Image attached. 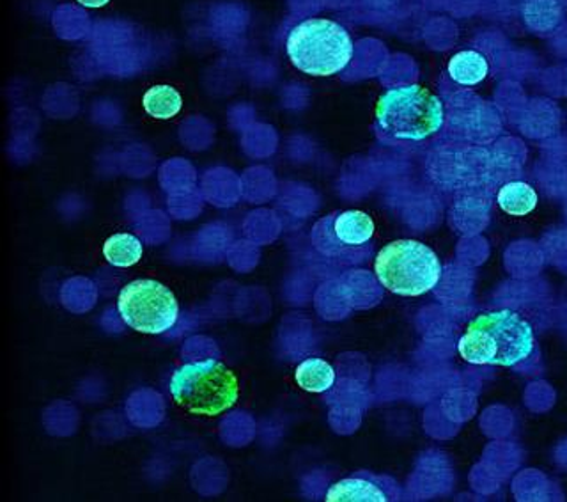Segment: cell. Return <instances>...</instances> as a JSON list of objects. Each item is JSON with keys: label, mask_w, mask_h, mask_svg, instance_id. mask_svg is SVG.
Returning a JSON list of instances; mask_svg holds the SVG:
<instances>
[{"label": "cell", "mask_w": 567, "mask_h": 502, "mask_svg": "<svg viewBox=\"0 0 567 502\" xmlns=\"http://www.w3.org/2000/svg\"><path fill=\"white\" fill-rule=\"evenodd\" d=\"M536 345L532 325L511 309L489 311L470 321L465 336L457 342L460 356L475 366L519 365Z\"/></svg>", "instance_id": "1"}, {"label": "cell", "mask_w": 567, "mask_h": 502, "mask_svg": "<svg viewBox=\"0 0 567 502\" xmlns=\"http://www.w3.org/2000/svg\"><path fill=\"white\" fill-rule=\"evenodd\" d=\"M442 100L422 85L386 91L377 105V129L392 143H422L443 126Z\"/></svg>", "instance_id": "2"}, {"label": "cell", "mask_w": 567, "mask_h": 502, "mask_svg": "<svg viewBox=\"0 0 567 502\" xmlns=\"http://www.w3.org/2000/svg\"><path fill=\"white\" fill-rule=\"evenodd\" d=\"M288 55L292 66L306 75L332 76L353 59V41L341 23L310 19L289 32Z\"/></svg>", "instance_id": "3"}, {"label": "cell", "mask_w": 567, "mask_h": 502, "mask_svg": "<svg viewBox=\"0 0 567 502\" xmlns=\"http://www.w3.org/2000/svg\"><path fill=\"white\" fill-rule=\"evenodd\" d=\"M171 395L186 412L215 418L238 400V380L218 360H200L174 371Z\"/></svg>", "instance_id": "4"}, {"label": "cell", "mask_w": 567, "mask_h": 502, "mask_svg": "<svg viewBox=\"0 0 567 502\" xmlns=\"http://www.w3.org/2000/svg\"><path fill=\"white\" fill-rule=\"evenodd\" d=\"M374 272L381 285L392 294L419 297L439 285L442 263L422 242L395 240L378 253Z\"/></svg>", "instance_id": "5"}, {"label": "cell", "mask_w": 567, "mask_h": 502, "mask_svg": "<svg viewBox=\"0 0 567 502\" xmlns=\"http://www.w3.org/2000/svg\"><path fill=\"white\" fill-rule=\"evenodd\" d=\"M374 232L377 227L365 212L348 209L318 221L310 232V242L323 258L351 267L368 262Z\"/></svg>", "instance_id": "6"}, {"label": "cell", "mask_w": 567, "mask_h": 502, "mask_svg": "<svg viewBox=\"0 0 567 502\" xmlns=\"http://www.w3.org/2000/svg\"><path fill=\"white\" fill-rule=\"evenodd\" d=\"M117 309L124 324L142 334L167 332L179 315L173 291L153 279L133 280L124 286Z\"/></svg>", "instance_id": "7"}, {"label": "cell", "mask_w": 567, "mask_h": 502, "mask_svg": "<svg viewBox=\"0 0 567 502\" xmlns=\"http://www.w3.org/2000/svg\"><path fill=\"white\" fill-rule=\"evenodd\" d=\"M398 483L385 475L362 471L333 483L327 492V502H390L399 501Z\"/></svg>", "instance_id": "8"}, {"label": "cell", "mask_w": 567, "mask_h": 502, "mask_svg": "<svg viewBox=\"0 0 567 502\" xmlns=\"http://www.w3.org/2000/svg\"><path fill=\"white\" fill-rule=\"evenodd\" d=\"M295 380L303 391L309 392H327L332 389L336 382V371L332 366L328 365L327 360L319 359V357H310L303 360L295 371Z\"/></svg>", "instance_id": "9"}, {"label": "cell", "mask_w": 567, "mask_h": 502, "mask_svg": "<svg viewBox=\"0 0 567 502\" xmlns=\"http://www.w3.org/2000/svg\"><path fill=\"white\" fill-rule=\"evenodd\" d=\"M487 61L475 50L457 52L449 63V75L461 85H477L487 75Z\"/></svg>", "instance_id": "10"}, {"label": "cell", "mask_w": 567, "mask_h": 502, "mask_svg": "<svg viewBox=\"0 0 567 502\" xmlns=\"http://www.w3.org/2000/svg\"><path fill=\"white\" fill-rule=\"evenodd\" d=\"M144 111L155 120H173L182 111V94L171 85H153L142 100Z\"/></svg>", "instance_id": "11"}, {"label": "cell", "mask_w": 567, "mask_h": 502, "mask_svg": "<svg viewBox=\"0 0 567 502\" xmlns=\"http://www.w3.org/2000/svg\"><path fill=\"white\" fill-rule=\"evenodd\" d=\"M537 192L523 182H511L498 192V205L505 214L523 217L537 206Z\"/></svg>", "instance_id": "12"}, {"label": "cell", "mask_w": 567, "mask_h": 502, "mask_svg": "<svg viewBox=\"0 0 567 502\" xmlns=\"http://www.w3.org/2000/svg\"><path fill=\"white\" fill-rule=\"evenodd\" d=\"M103 256L114 267H133L142 258L141 240L128 233H117L103 245Z\"/></svg>", "instance_id": "13"}, {"label": "cell", "mask_w": 567, "mask_h": 502, "mask_svg": "<svg viewBox=\"0 0 567 502\" xmlns=\"http://www.w3.org/2000/svg\"><path fill=\"white\" fill-rule=\"evenodd\" d=\"M80 6H84V8H103V6L109 4L111 0H76Z\"/></svg>", "instance_id": "14"}]
</instances>
